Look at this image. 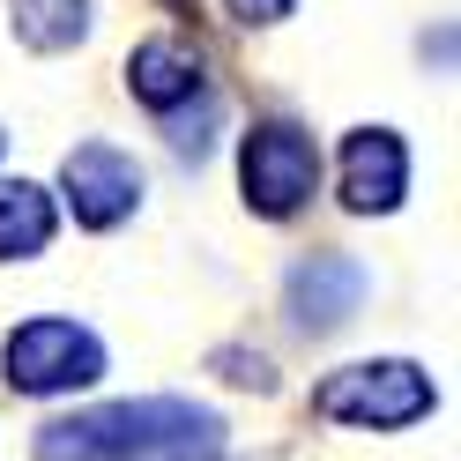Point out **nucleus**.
I'll return each mask as SVG.
<instances>
[{
    "label": "nucleus",
    "instance_id": "obj_11",
    "mask_svg": "<svg viewBox=\"0 0 461 461\" xmlns=\"http://www.w3.org/2000/svg\"><path fill=\"white\" fill-rule=\"evenodd\" d=\"M223 365H230L223 380H239V387H261V394L276 387V372H268V357H239V350H223Z\"/></svg>",
    "mask_w": 461,
    "mask_h": 461
},
{
    "label": "nucleus",
    "instance_id": "obj_13",
    "mask_svg": "<svg viewBox=\"0 0 461 461\" xmlns=\"http://www.w3.org/2000/svg\"><path fill=\"white\" fill-rule=\"evenodd\" d=\"M0 149H8V134H0Z\"/></svg>",
    "mask_w": 461,
    "mask_h": 461
},
{
    "label": "nucleus",
    "instance_id": "obj_1",
    "mask_svg": "<svg viewBox=\"0 0 461 461\" xmlns=\"http://www.w3.org/2000/svg\"><path fill=\"white\" fill-rule=\"evenodd\" d=\"M38 461H223V417L179 394L104 402L52 417L38 431Z\"/></svg>",
    "mask_w": 461,
    "mask_h": 461
},
{
    "label": "nucleus",
    "instance_id": "obj_10",
    "mask_svg": "<svg viewBox=\"0 0 461 461\" xmlns=\"http://www.w3.org/2000/svg\"><path fill=\"white\" fill-rule=\"evenodd\" d=\"M15 38L31 52H68L90 38V0H15Z\"/></svg>",
    "mask_w": 461,
    "mask_h": 461
},
{
    "label": "nucleus",
    "instance_id": "obj_7",
    "mask_svg": "<svg viewBox=\"0 0 461 461\" xmlns=\"http://www.w3.org/2000/svg\"><path fill=\"white\" fill-rule=\"evenodd\" d=\"M410 194V149L394 127H357L342 141V209L357 216H387Z\"/></svg>",
    "mask_w": 461,
    "mask_h": 461
},
{
    "label": "nucleus",
    "instance_id": "obj_3",
    "mask_svg": "<svg viewBox=\"0 0 461 461\" xmlns=\"http://www.w3.org/2000/svg\"><path fill=\"white\" fill-rule=\"evenodd\" d=\"M0 372H8L15 394H75V387L104 380V342L82 321L45 312V321H23L0 342Z\"/></svg>",
    "mask_w": 461,
    "mask_h": 461
},
{
    "label": "nucleus",
    "instance_id": "obj_9",
    "mask_svg": "<svg viewBox=\"0 0 461 461\" xmlns=\"http://www.w3.org/2000/svg\"><path fill=\"white\" fill-rule=\"evenodd\" d=\"M52 246V194L38 179H0V261H31Z\"/></svg>",
    "mask_w": 461,
    "mask_h": 461
},
{
    "label": "nucleus",
    "instance_id": "obj_8",
    "mask_svg": "<svg viewBox=\"0 0 461 461\" xmlns=\"http://www.w3.org/2000/svg\"><path fill=\"white\" fill-rule=\"evenodd\" d=\"M127 90L157 112V120H171V112H186L209 97V75H201V52L179 45V38H149V45H134V60H127Z\"/></svg>",
    "mask_w": 461,
    "mask_h": 461
},
{
    "label": "nucleus",
    "instance_id": "obj_6",
    "mask_svg": "<svg viewBox=\"0 0 461 461\" xmlns=\"http://www.w3.org/2000/svg\"><path fill=\"white\" fill-rule=\"evenodd\" d=\"M365 291H372L365 261H350V253H305V261L283 276V312H291V328H305V335H335L365 305Z\"/></svg>",
    "mask_w": 461,
    "mask_h": 461
},
{
    "label": "nucleus",
    "instance_id": "obj_14",
    "mask_svg": "<svg viewBox=\"0 0 461 461\" xmlns=\"http://www.w3.org/2000/svg\"><path fill=\"white\" fill-rule=\"evenodd\" d=\"M179 8H186V0H179Z\"/></svg>",
    "mask_w": 461,
    "mask_h": 461
},
{
    "label": "nucleus",
    "instance_id": "obj_12",
    "mask_svg": "<svg viewBox=\"0 0 461 461\" xmlns=\"http://www.w3.org/2000/svg\"><path fill=\"white\" fill-rule=\"evenodd\" d=\"M291 8H298V0H230V15H239V23H283Z\"/></svg>",
    "mask_w": 461,
    "mask_h": 461
},
{
    "label": "nucleus",
    "instance_id": "obj_2",
    "mask_svg": "<svg viewBox=\"0 0 461 461\" xmlns=\"http://www.w3.org/2000/svg\"><path fill=\"white\" fill-rule=\"evenodd\" d=\"M431 410H439V387L410 357H365V365H342L335 380L312 387V417L357 424V431H402Z\"/></svg>",
    "mask_w": 461,
    "mask_h": 461
},
{
    "label": "nucleus",
    "instance_id": "obj_5",
    "mask_svg": "<svg viewBox=\"0 0 461 461\" xmlns=\"http://www.w3.org/2000/svg\"><path fill=\"white\" fill-rule=\"evenodd\" d=\"M60 186H68V209L82 230H112L141 209V164L127 149H112V141H82L68 149L60 164Z\"/></svg>",
    "mask_w": 461,
    "mask_h": 461
},
{
    "label": "nucleus",
    "instance_id": "obj_4",
    "mask_svg": "<svg viewBox=\"0 0 461 461\" xmlns=\"http://www.w3.org/2000/svg\"><path fill=\"white\" fill-rule=\"evenodd\" d=\"M239 186L246 201L261 216H298L312 194H321V149H312V134L291 127V120H268V127H253L246 134V149H239Z\"/></svg>",
    "mask_w": 461,
    "mask_h": 461
}]
</instances>
